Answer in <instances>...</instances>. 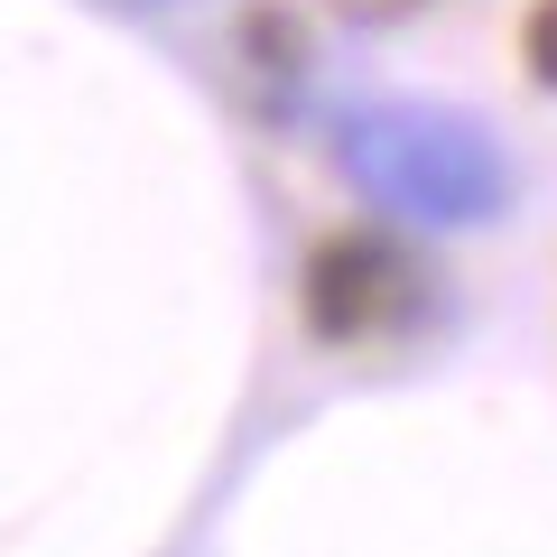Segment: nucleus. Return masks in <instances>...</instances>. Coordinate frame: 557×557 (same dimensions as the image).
Masks as SVG:
<instances>
[{
    "label": "nucleus",
    "instance_id": "obj_1",
    "mask_svg": "<svg viewBox=\"0 0 557 557\" xmlns=\"http://www.w3.org/2000/svg\"><path fill=\"white\" fill-rule=\"evenodd\" d=\"M344 168L372 205L409 223H483L502 205V149L465 112H428V102H372L344 121Z\"/></svg>",
    "mask_w": 557,
    "mask_h": 557
},
{
    "label": "nucleus",
    "instance_id": "obj_2",
    "mask_svg": "<svg viewBox=\"0 0 557 557\" xmlns=\"http://www.w3.org/2000/svg\"><path fill=\"white\" fill-rule=\"evenodd\" d=\"M428 307V278L391 233H335L307 260V325L325 344H381Z\"/></svg>",
    "mask_w": 557,
    "mask_h": 557
},
{
    "label": "nucleus",
    "instance_id": "obj_5",
    "mask_svg": "<svg viewBox=\"0 0 557 557\" xmlns=\"http://www.w3.org/2000/svg\"><path fill=\"white\" fill-rule=\"evenodd\" d=\"M121 10H168V0H121Z\"/></svg>",
    "mask_w": 557,
    "mask_h": 557
},
{
    "label": "nucleus",
    "instance_id": "obj_3",
    "mask_svg": "<svg viewBox=\"0 0 557 557\" xmlns=\"http://www.w3.org/2000/svg\"><path fill=\"white\" fill-rule=\"evenodd\" d=\"M520 57H530V75L557 94V0H530V20H520Z\"/></svg>",
    "mask_w": 557,
    "mask_h": 557
},
{
    "label": "nucleus",
    "instance_id": "obj_4",
    "mask_svg": "<svg viewBox=\"0 0 557 557\" xmlns=\"http://www.w3.org/2000/svg\"><path fill=\"white\" fill-rule=\"evenodd\" d=\"M344 20H399V10H418V0H335Z\"/></svg>",
    "mask_w": 557,
    "mask_h": 557
}]
</instances>
